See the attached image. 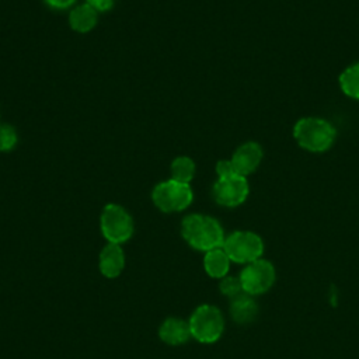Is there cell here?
Listing matches in <instances>:
<instances>
[{
	"instance_id": "5b68a950",
	"label": "cell",
	"mask_w": 359,
	"mask_h": 359,
	"mask_svg": "<svg viewBox=\"0 0 359 359\" xmlns=\"http://www.w3.org/2000/svg\"><path fill=\"white\" fill-rule=\"evenodd\" d=\"M194 194L189 184H182L174 180L160 182L151 192L154 205L164 213L181 212L192 202Z\"/></svg>"
},
{
	"instance_id": "30bf717a",
	"label": "cell",
	"mask_w": 359,
	"mask_h": 359,
	"mask_svg": "<svg viewBox=\"0 0 359 359\" xmlns=\"http://www.w3.org/2000/svg\"><path fill=\"white\" fill-rule=\"evenodd\" d=\"M98 268L108 279L118 278L125 268V252L119 244L108 243L100 252Z\"/></svg>"
},
{
	"instance_id": "52a82bcc",
	"label": "cell",
	"mask_w": 359,
	"mask_h": 359,
	"mask_svg": "<svg viewBox=\"0 0 359 359\" xmlns=\"http://www.w3.org/2000/svg\"><path fill=\"white\" fill-rule=\"evenodd\" d=\"M243 290L251 296L262 294L268 292L275 283L276 272L268 259L259 258L247 264L238 275Z\"/></svg>"
},
{
	"instance_id": "9c48e42d",
	"label": "cell",
	"mask_w": 359,
	"mask_h": 359,
	"mask_svg": "<svg viewBox=\"0 0 359 359\" xmlns=\"http://www.w3.org/2000/svg\"><path fill=\"white\" fill-rule=\"evenodd\" d=\"M262 147L257 142H245L238 146L230 161L236 174L247 177L252 174L262 161Z\"/></svg>"
},
{
	"instance_id": "d6986e66",
	"label": "cell",
	"mask_w": 359,
	"mask_h": 359,
	"mask_svg": "<svg viewBox=\"0 0 359 359\" xmlns=\"http://www.w3.org/2000/svg\"><path fill=\"white\" fill-rule=\"evenodd\" d=\"M216 172H217V177H227V175L236 174L230 160H220L216 164Z\"/></svg>"
},
{
	"instance_id": "8992f818",
	"label": "cell",
	"mask_w": 359,
	"mask_h": 359,
	"mask_svg": "<svg viewBox=\"0 0 359 359\" xmlns=\"http://www.w3.org/2000/svg\"><path fill=\"white\" fill-rule=\"evenodd\" d=\"M101 233L108 243L122 244L133 234V220L130 215L116 203H108L100 217Z\"/></svg>"
},
{
	"instance_id": "6da1fadb",
	"label": "cell",
	"mask_w": 359,
	"mask_h": 359,
	"mask_svg": "<svg viewBox=\"0 0 359 359\" xmlns=\"http://www.w3.org/2000/svg\"><path fill=\"white\" fill-rule=\"evenodd\" d=\"M181 236L192 248L203 252L223 247L226 238L220 223L201 213H191L182 219Z\"/></svg>"
},
{
	"instance_id": "e0dca14e",
	"label": "cell",
	"mask_w": 359,
	"mask_h": 359,
	"mask_svg": "<svg viewBox=\"0 0 359 359\" xmlns=\"http://www.w3.org/2000/svg\"><path fill=\"white\" fill-rule=\"evenodd\" d=\"M219 289L222 292V294L227 296L230 300L234 299L236 296L244 293L243 290V285H241V280L240 278H236V276H224L220 279V283H219Z\"/></svg>"
},
{
	"instance_id": "277c9868",
	"label": "cell",
	"mask_w": 359,
	"mask_h": 359,
	"mask_svg": "<svg viewBox=\"0 0 359 359\" xmlns=\"http://www.w3.org/2000/svg\"><path fill=\"white\" fill-rule=\"evenodd\" d=\"M223 250L231 262L247 265L262 257L264 241L254 231L237 230L224 238Z\"/></svg>"
},
{
	"instance_id": "5bb4252c",
	"label": "cell",
	"mask_w": 359,
	"mask_h": 359,
	"mask_svg": "<svg viewBox=\"0 0 359 359\" xmlns=\"http://www.w3.org/2000/svg\"><path fill=\"white\" fill-rule=\"evenodd\" d=\"M69 24L73 31L77 32H88L97 24V11L90 4H80L70 11Z\"/></svg>"
},
{
	"instance_id": "3957f363",
	"label": "cell",
	"mask_w": 359,
	"mask_h": 359,
	"mask_svg": "<svg viewBox=\"0 0 359 359\" xmlns=\"http://www.w3.org/2000/svg\"><path fill=\"white\" fill-rule=\"evenodd\" d=\"M189 330L194 339L201 344L216 342L224 331V318L222 311L212 304L198 306L189 320Z\"/></svg>"
},
{
	"instance_id": "7a4b0ae2",
	"label": "cell",
	"mask_w": 359,
	"mask_h": 359,
	"mask_svg": "<svg viewBox=\"0 0 359 359\" xmlns=\"http://www.w3.org/2000/svg\"><path fill=\"white\" fill-rule=\"evenodd\" d=\"M337 136L335 128L318 116H306L293 126V137L299 146L311 153L327 151Z\"/></svg>"
},
{
	"instance_id": "4fadbf2b",
	"label": "cell",
	"mask_w": 359,
	"mask_h": 359,
	"mask_svg": "<svg viewBox=\"0 0 359 359\" xmlns=\"http://www.w3.org/2000/svg\"><path fill=\"white\" fill-rule=\"evenodd\" d=\"M230 258L223 250V247L213 248L210 251L205 252L203 257V269L205 272L215 279H222L227 276V272L230 269Z\"/></svg>"
},
{
	"instance_id": "ffe728a7",
	"label": "cell",
	"mask_w": 359,
	"mask_h": 359,
	"mask_svg": "<svg viewBox=\"0 0 359 359\" xmlns=\"http://www.w3.org/2000/svg\"><path fill=\"white\" fill-rule=\"evenodd\" d=\"M114 3H115V0H87V4H90L97 13L111 10Z\"/></svg>"
},
{
	"instance_id": "ba28073f",
	"label": "cell",
	"mask_w": 359,
	"mask_h": 359,
	"mask_svg": "<svg viewBox=\"0 0 359 359\" xmlns=\"http://www.w3.org/2000/svg\"><path fill=\"white\" fill-rule=\"evenodd\" d=\"M250 192L247 177L231 174L227 177H219L213 185V199L226 208H236L241 205Z\"/></svg>"
},
{
	"instance_id": "ac0fdd59",
	"label": "cell",
	"mask_w": 359,
	"mask_h": 359,
	"mask_svg": "<svg viewBox=\"0 0 359 359\" xmlns=\"http://www.w3.org/2000/svg\"><path fill=\"white\" fill-rule=\"evenodd\" d=\"M17 144V132L11 125H0V151H8Z\"/></svg>"
},
{
	"instance_id": "9a60e30c",
	"label": "cell",
	"mask_w": 359,
	"mask_h": 359,
	"mask_svg": "<svg viewBox=\"0 0 359 359\" xmlns=\"http://www.w3.org/2000/svg\"><path fill=\"white\" fill-rule=\"evenodd\" d=\"M339 86L345 95L359 100V62L348 66L341 73Z\"/></svg>"
},
{
	"instance_id": "2e32d148",
	"label": "cell",
	"mask_w": 359,
	"mask_h": 359,
	"mask_svg": "<svg viewBox=\"0 0 359 359\" xmlns=\"http://www.w3.org/2000/svg\"><path fill=\"white\" fill-rule=\"evenodd\" d=\"M195 175V163L187 156H180L171 163V180L189 184Z\"/></svg>"
},
{
	"instance_id": "7c38bea8",
	"label": "cell",
	"mask_w": 359,
	"mask_h": 359,
	"mask_svg": "<svg viewBox=\"0 0 359 359\" xmlns=\"http://www.w3.org/2000/svg\"><path fill=\"white\" fill-rule=\"evenodd\" d=\"M231 318L238 324H248L255 320L258 314V306L254 302L252 296L248 293H241L231 299L230 303Z\"/></svg>"
},
{
	"instance_id": "8fae6325",
	"label": "cell",
	"mask_w": 359,
	"mask_h": 359,
	"mask_svg": "<svg viewBox=\"0 0 359 359\" xmlns=\"http://www.w3.org/2000/svg\"><path fill=\"white\" fill-rule=\"evenodd\" d=\"M160 339L171 346H178L192 338L188 321L180 317H167L158 328Z\"/></svg>"
},
{
	"instance_id": "44dd1931",
	"label": "cell",
	"mask_w": 359,
	"mask_h": 359,
	"mask_svg": "<svg viewBox=\"0 0 359 359\" xmlns=\"http://www.w3.org/2000/svg\"><path fill=\"white\" fill-rule=\"evenodd\" d=\"M48 6H50L52 8H57V10H63V8H69L70 6H73V3L76 0H45Z\"/></svg>"
}]
</instances>
